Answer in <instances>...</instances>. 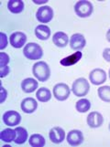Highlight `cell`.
<instances>
[{
    "mask_svg": "<svg viewBox=\"0 0 110 147\" xmlns=\"http://www.w3.org/2000/svg\"><path fill=\"white\" fill-rule=\"evenodd\" d=\"M32 72L39 82H47L51 76V69L46 62L38 61L33 65Z\"/></svg>",
    "mask_w": 110,
    "mask_h": 147,
    "instance_id": "cell-1",
    "label": "cell"
},
{
    "mask_svg": "<svg viewBox=\"0 0 110 147\" xmlns=\"http://www.w3.org/2000/svg\"><path fill=\"white\" fill-rule=\"evenodd\" d=\"M23 54L28 59L37 60L39 59L43 55L42 48L39 44L34 42H29L23 49Z\"/></svg>",
    "mask_w": 110,
    "mask_h": 147,
    "instance_id": "cell-2",
    "label": "cell"
},
{
    "mask_svg": "<svg viewBox=\"0 0 110 147\" xmlns=\"http://www.w3.org/2000/svg\"><path fill=\"white\" fill-rule=\"evenodd\" d=\"M90 90V85L86 79L79 78L75 80L72 86V92L76 97H83L86 96Z\"/></svg>",
    "mask_w": 110,
    "mask_h": 147,
    "instance_id": "cell-3",
    "label": "cell"
},
{
    "mask_svg": "<svg viewBox=\"0 0 110 147\" xmlns=\"http://www.w3.org/2000/svg\"><path fill=\"white\" fill-rule=\"evenodd\" d=\"M74 11L79 18H88L93 13V5L87 0H81L75 4Z\"/></svg>",
    "mask_w": 110,
    "mask_h": 147,
    "instance_id": "cell-4",
    "label": "cell"
},
{
    "mask_svg": "<svg viewBox=\"0 0 110 147\" xmlns=\"http://www.w3.org/2000/svg\"><path fill=\"white\" fill-rule=\"evenodd\" d=\"M52 92H53V96L55 99L57 100L62 101V100H65L69 98L71 90H70V88L67 84L58 83L53 87Z\"/></svg>",
    "mask_w": 110,
    "mask_h": 147,
    "instance_id": "cell-5",
    "label": "cell"
},
{
    "mask_svg": "<svg viewBox=\"0 0 110 147\" xmlns=\"http://www.w3.org/2000/svg\"><path fill=\"white\" fill-rule=\"evenodd\" d=\"M36 18L41 23H49L53 18V9L49 6L41 7L36 13Z\"/></svg>",
    "mask_w": 110,
    "mask_h": 147,
    "instance_id": "cell-6",
    "label": "cell"
},
{
    "mask_svg": "<svg viewBox=\"0 0 110 147\" xmlns=\"http://www.w3.org/2000/svg\"><path fill=\"white\" fill-rule=\"evenodd\" d=\"M3 121L7 126H16L20 123L21 116L16 111H7L3 114Z\"/></svg>",
    "mask_w": 110,
    "mask_h": 147,
    "instance_id": "cell-7",
    "label": "cell"
},
{
    "mask_svg": "<svg viewBox=\"0 0 110 147\" xmlns=\"http://www.w3.org/2000/svg\"><path fill=\"white\" fill-rule=\"evenodd\" d=\"M89 80L94 85H101L107 80V73L102 69H94L90 72Z\"/></svg>",
    "mask_w": 110,
    "mask_h": 147,
    "instance_id": "cell-8",
    "label": "cell"
},
{
    "mask_svg": "<svg viewBox=\"0 0 110 147\" xmlns=\"http://www.w3.org/2000/svg\"><path fill=\"white\" fill-rule=\"evenodd\" d=\"M26 41H27L26 34L23 32H20V31L14 32L10 35V37H9V42H10V45L15 49L22 48L25 45V43H26Z\"/></svg>",
    "mask_w": 110,
    "mask_h": 147,
    "instance_id": "cell-9",
    "label": "cell"
},
{
    "mask_svg": "<svg viewBox=\"0 0 110 147\" xmlns=\"http://www.w3.org/2000/svg\"><path fill=\"white\" fill-rule=\"evenodd\" d=\"M66 140L71 146H78L84 143V134L79 130H72L68 133Z\"/></svg>",
    "mask_w": 110,
    "mask_h": 147,
    "instance_id": "cell-10",
    "label": "cell"
},
{
    "mask_svg": "<svg viewBox=\"0 0 110 147\" xmlns=\"http://www.w3.org/2000/svg\"><path fill=\"white\" fill-rule=\"evenodd\" d=\"M86 38H84V35L80 33L73 34L71 37V39H70V47H71L72 49L76 50V51L82 50L86 47Z\"/></svg>",
    "mask_w": 110,
    "mask_h": 147,
    "instance_id": "cell-11",
    "label": "cell"
},
{
    "mask_svg": "<svg viewBox=\"0 0 110 147\" xmlns=\"http://www.w3.org/2000/svg\"><path fill=\"white\" fill-rule=\"evenodd\" d=\"M86 123L89 127L98 128L103 124L104 117L101 113H98V111H92V113H90L87 116Z\"/></svg>",
    "mask_w": 110,
    "mask_h": 147,
    "instance_id": "cell-12",
    "label": "cell"
},
{
    "mask_svg": "<svg viewBox=\"0 0 110 147\" xmlns=\"http://www.w3.org/2000/svg\"><path fill=\"white\" fill-rule=\"evenodd\" d=\"M49 137L52 143L61 144L65 139V131L61 127H53L50 130Z\"/></svg>",
    "mask_w": 110,
    "mask_h": 147,
    "instance_id": "cell-13",
    "label": "cell"
},
{
    "mask_svg": "<svg viewBox=\"0 0 110 147\" xmlns=\"http://www.w3.org/2000/svg\"><path fill=\"white\" fill-rule=\"evenodd\" d=\"M20 108L25 113H32L38 108L37 100L34 98H26L21 101Z\"/></svg>",
    "mask_w": 110,
    "mask_h": 147,
    "instance_id": "cell-14",
    "label": "cell"
},
{
    "mask_svg": "<svg viewBox=\"0 0 110 147\" xmlns=\"http://www.w3.org/2000/svg\"><path fill=\"white\" fill-rule=\"evenodd\" d=\"M52 42L54 43V45L56 47L64 48L68 45L69 38L67 36V34L62 31H59V32H56L52 36Z\"/></svg>",
    "mask_w": 110,
    "mask_h": 147,
    "instance_id": "cell-15",
    "label": "cell"
},
{
    "mask_svg": "<svg viewBox=\"0 0 110 147\" xmlns=\"http://www.w3.org/2000/svg\"><path fill=\"white\" fill-rule=\"evenodd\" d=\"M38 86H39L38 82L32 78H27L23 80L21 82V89L26 93H31L35 92L38 88Z\"/></svg>",
    "mask_w": 110,
    "mask_h": 147,
    "instance_id": "cell-16",
    "label": "cell"
},
{
    "mask_svg": "<svg viewBox=\"0 0 110 147\" xmlns=\"http://www.w3.org/2000/svg\"><path fill=\"white\" fill-rule=\"evenodd\" d=\"M82 57H83V53L81 51H76L66 58H63L61 61H60V63L62 66H64V67H69V66L76 64L79 60L82 59Z\"/></svg>",
    "mask_w": 110,
    "mask_h": 147,
    "instance_id": "cell-17",
    "label": "cell"
},
{
    "mask_svg": "<svg viewBox=\"0 0 110 147\" xmlns=\"http://www.w3.org/2000/svg\"><path fill=\"white\" fill-rule=\"evenodd\" d=\"M35 35L41 40H47L51 37V29L46 25H39L35 28Z\"/></svg>",
    "mask_w": 110,
    "mask_h": 147,
    "instance_id": "cell-18",
    "label": "cell"
},
{
    "mask_svg": "<svg viewBox=\"0 0 110 147\" xmlns=\"http://www.w3.org/2000/svg\"><path fill=\"white\" fill-rule=\"evenodd\" d=\"M24 2L22 0H9L7 3L8 10L13 14H19L24 10Z\"/></svg>",
    "mask_w": 110,
    "mask_h": 147,
    "instance_id": "cell-19",
    "label": "cell"
},
{
    "mask_svg": "<svg viewBox=\"0 0 110 147\" xmlns=\"http://www.w3.org/2000/svg\"><path fill=\"white\" fill-rule=\"evenodd\" d=\"M17 133L16 130H13L11 128H7L4 129L1 133H0V139H1L5 143H11L14 142L16 139Z\"/></svg>",
    "mask_w": 110,
    "mask_h": 147,
    "instance_id": "cell-20",
    "label": "cell"
},
{
    "mask_svg": "<svg viewBox=\"0 0 110 147\" xmlns=\"http://www.w3.org/2000/svg\"><path fill=\"white\" fill-rule=\"evenodd\" d=\"M17 136L16 139L14 140L15 144H23L26 143V141L28 140V131L27 130L23 127H17L16 129Z\"/></svg>",
    "mask_w": 110,
    "mask_h": 147,
    "instance_id": "cell-21",
    "label": "cell"
},
{
    "mask_svg": "<svg viewBox=\"0 0 110 147\" xmlns=\"http://www.w3.org/2000/svg\"><path fill=\"white\" fill-rule=\"evenodd\" d=\"M29 143L32 147H42L46 144V141L41 134H34L29 137Z\"/></svg>",
    "mask_w": 110,
    "mask_h": 147,
    "instance_id": "cell-22",
    "label": "cell"
},
{
    "mask_svg": "<svg viewBox=\"0 0 110 147\" xmlns=\"http://www.w3.org/2000/svg\"><path fill=\"white\" fill-rule=\"evenodd\" d=\"M36 97L41 102H47L52 99V92L47 88H41L37 90Z\"/></svg>",
    "mask_w": 110,
    "mask_h": 147,
    "instance_id": "cell-23",
    "label": "cell"
},
{
    "mask_svg": "<svg viewBox=\"0 0 110 147\" xmlns=\"http://www.w3.org/2000/svg\"><path fill=\"white\" fill-rule=\"evenodd\" d=\"M75 108L79 113H86V111H88L90 108H91V102H90L87 99H81L76 102Z\"/></svg>",
    "mask_w": 110,
    "mask_h": 147,
    "instance_id": "cell-24",
    "label": "cell"
},
{
    "mask_svg": "<svg viewBox=\"0 0 110 147\" xmlns=\"http://www.w3.org/2000/svg\"><path fill=\"white\" fill-rule=\"evenodd\" d=\"M97 93L99 98L103 101L110 102V86H102L98 88Z\"/></svg>",
    "mask_w": 110,
    "mask_h": 147,
    "instance_id": "cell-25",
    "label": "cell"
},
{
    "mask_svg": "<svg viewBox=\"0 0 110 147\" xmlns=\"http://www.w3.org/2000/svg\"><path fill=\"white\" fill-rule=\"evenodd\" d=\"M9 62V56L5 53V52H1L0 53V67H5V66H7Z\"/></svg>",
    "mask_w": 110,
    "mask_h": 147,
    "instance_id": "cell-26",
    "label": "cell"
},
{
    "mask_svg": "<svg viewBox=\"0 0 110 147\" xmlns=\"http://www.w3.org/2000/svg\"><path fill=\"white\" fill-rule=\"evenodd\" d=\"M0 37H1V45H0V49L3 50L7 45V37L4 32H1V34H0Z\"/></svg>",
    "mask_w": 110,
    "mask_h": 147,
    "instance_id": "cell-27",
    "label": "cell"
},
{
    "mask_svg": "<svg viewBox=\"0 0 110 147\" xmlns=\"http://www.w3.org/2000/svg\"><path fill=\"white\" fill-rule=\"evenodd\" d=\"M103 58L107 62H110V48L105 49L103 51Z\"/></svg>",
    "mask_w": 110,
    "mask_h": 147,
    "instance_id": "cell-28",
    "label": "cell"
},
{
    "mask_svg": "<svg viewBox=\"0 0 110 147\" xmlns=\"http://www.w3.org/2000/svg\"><path fill=\"white\" fill-rule=\"evenodd\" d=\"M8 73H9V67H8V66H5V67H2L1 68V74H0V77H1V78L6 77L7 75H8Z\"/></svg>",
    "mask_w": 110,
    "mask_h": 147,
    "instance_id": "cell-29",
    "label": "cell"
},
{
    "mask_svg": "<svg viewBox=\"0 0 110 147\" xmlns=\"http://www.w3.org/2000/svg\"><path fill=\"white\" fill-rule=\"evenodd\" d=\"M7 90H5V88L3 87V86H1V100H0V102L3 103L5 100H6L7 98Z\"/></svg>",
    "mask_w": 110,
    "mask_h": 147,
    "instance_id": "cell-30",
    "label": "cell"
},
{
    "mask_svg": "<svg viewBox=\"0 0 110 147\" xmlns=\"http://www.w3.org/2000/svg\"><path fill=\"white\" fill-rule=\"evenodd\" d=\"M48 2V0H33L34 4L37 5H41V4H46Z\"/></svg>",
    "mask_w": 110,
    "mask_h": 147,
    "instance_id": "cell-31",
    "label": "cell"
},
{
    "mask_svg": "<svg viewBox=\"0 0 110 147\" xmlns=\"http://www.w3.org/2000/svg\"><path fill=\"white\" fill-rule=\"evenodd\" d=\"M107 39L108 42H110V28L107 30Z\"/></svg>",
    "mask_w": 110,
    "mask_h": 147,
    "instance_id": "cell-32",
    "label": "cell"
},
{
    "mask_svg": "<svg viewBox=\"0 0 110 147\" xmlns=\"http://www.w3.org/2000/svg\"><path fill=\"white\" fill-rule=\"evenodd\" d=\"M108 73H109V80H110V69H109V71H108Z\"/></svg>",
    "mask_w": 110,
    "mask_h": 147,
    "instance_id": "cell-33",
    "label": "cell"
},
{
    "mask_svg": "<svg viewBox=\"0 0 110 147\" xmlns=\"http://www.w3.org/2000/svg\"><path fill=\"white\" fill-rule=\"evenodd\" d=\"M108 129H109V131H110V123H109V125H108Z\"/></svg>",
    "mask_w": 110,
    "mask_h": 147,
    "instance_id": "cell-34",
    "label": "cell"
}]
</instances>
